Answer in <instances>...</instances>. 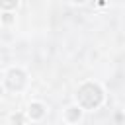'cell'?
<instances>
[{
	"mask_svg": "<svg viewBox=\"0 0 125 125\" xmlns=\"http://www.w3.org/2000/svg\"><path fill=\"white\" fill-rule=\"evenodd\" d=\"M78 102L82 107H96L102 102V90L96 84H84L78 90Z\"/></svg>",
	"mask_w": 125,
	"mask_h": 125,
	"instance_id": "6da1fadb",
	"label": "cell"
},
{
	"mask_svg": "<svg viewBox=\"0 0 125 125\" xmlns=\"http://www.w3.org/2000/svg\"><path fill=\"white\" fill-rule=\"evenodd\" d=\"M23 82H25V76H23L21 70H16V68L10 70V74H8V86L12 90H20L23 86Z\"/></svg>",
	"mask_w": 125,
	"mask_h": 125,
	"instance_id": "7a4b0ae2",
	"label": "cell"
},
{
	"mask_svg": "<svg viewBox=\"0 0 125 125\" xmlns=\"http://www.w3.org/2000/svg\"><path fill=\"white\" fill-rule=\"evenodd\" d=\"M72 2H84V0H72Z\"/></svg>",
	"mask_w": 125,
	"mask_h": 125,
	"instance_id": "8992f818",
	"label": "cell"
},
{
	"mask_svg": "<svg viewBox=\"0 0 125 125\" xmlns=\"http://www.w3.org/2000/svg\"><path fill=\"white\" fill-rule=\"evenodd\" d=\"M16 4H18V0H0V6H2V8H8V10L14 8Z\"/></svg>",
	"mask_w": 125,
	"mask_h": 125,
	"instance_id": "277c9868",
	"label": "cell"
},
{
	"mask_svg": "<svg viewBox=\"0 0 125 125\" xmlns=\"http://www.w3.org/2000/svg\"><path fill=\"white\" fill-rule=\"evenodd\" d=\"M29 109H33V117H41V115H43V107H41L39 104H33Z\"/></svg>",
	"mask_w": 125,
	"mask_h": 125,
	"instance_id": "3957f363",
	"label": "cell"
},
{
	"mask_svg": "<svg viewBox=\"0 0 125 125\" xmlns=\"http://www.w3.org/2000/svg\"><path fill=\"white\" fill-rule=\"evenodd\" d=\"M78 115H80V111H78V113H76V111H68V117H70V119H76Z\"/></svg>",
	"mask_w": 125,
	"mask_h": 125,
	"instance_id": "5b68a950",
	"label": "cell"
}]
</instances>
